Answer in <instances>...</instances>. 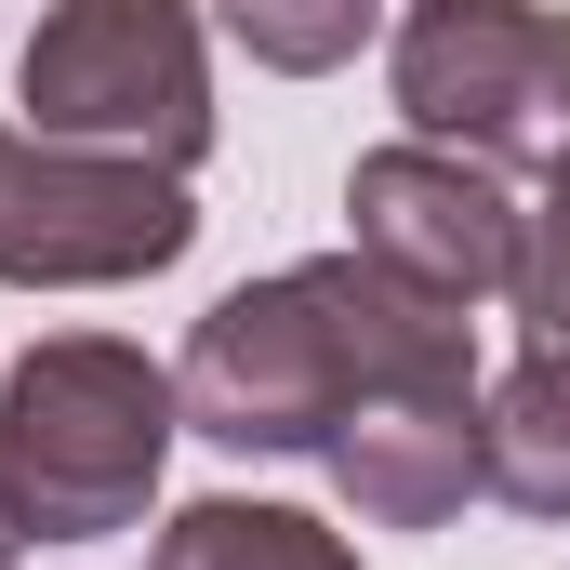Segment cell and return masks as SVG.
Returning <instances> with one entry per match:
<instances>
[{
  "mask_svg": "<svg viewBox=\"0 0 570 570\" xmlns=\"http://www.w3.org/2000/svg\"><path fill=\"white\" fill-rule=\"evenodd\" d=\"M412 372H478L464 305L399 292L372 253H318V266H279V279L226 292L199 318L173 399L226 451H332L358 399H385Z\"/></svg>",
  "mask_w": 570,
  "mask_h": 570,
  "instance_id": "cell-1",
  "label": "cell"
},
{
  "mask_svg": "<svg viewBox=\"0 0 570 570\" xmlns=\"http://www.w3.org/2000/svg\"><path fill=\"white\" fill-rule=\"evenodd\" d=\"M186 425L173 372L107 345V332H53L13 358L0 385V504L27 544H94V531H134L146 491H159V451Z\"/></svg>",
  "mask_w": 570,
  "mask_h": 570,
  "instance_id": "cell-2",
  "label": "cell"
},
{
  "mask_svg": "<svg viewBox=\"0 0 570 570\" xmlns=\"http://www.w3.org/2000/svg\"><path fill=\"white\" fill-rule=\"evenodd\" d=\"M13 94H27V134L94 146V159L186 173L213 146V80H199V13L186 0H53Z\"/></svg>",
  "mask_w": 570,
  "mask_h": 570,
  "instance_id": "cell-3",
  "label": "cell"
},
{
  "mask_svg": "<svg viewBox=\"0 0 570 570\" xmlns=\"http://www.w3.org/2000/svg\"><path fill=\"white\" fill-rule=\"evenodd\" d=\"M399 107L425 146H464L491 173H570V13L412 0L399 13Z\"/></svg>",
  "mask_w": 570,
  "mask_h": 570,
  "instance_id": "cell-4",
  "label": "cell"
},
{
  "mask_svg": "<svg viewBox=\"0 0 570 570\" xmlns=\"http://www.w3.org/2000/svg\"><path fill=\"white\" fill-rule=\"evenodd\" d=\"M199 239L186 186L159 159H94L53 134H0V279L27 292H107V279H159Z\"/></svg>",
  "mask_w": 570,
  "mask_h": 570,
  "instance_id": "cell-5",
  "label": "cell"
},
{
  "mask_svg": "<svg viewBox=\"0 0 570 570\" xmlns=\"http://www.w3.org/2000/svg\"><path fill=\"white\" fill-rule=\"evenodd\" d=\"M518 239L531 213L504 199L491 159L464 146H372L345 173V253H372L399 292L425 305H478V292H518Z\"/></svg>",
  "mask_w": 570,
  "mask_h": 570,
  "instance_id": "cell-6",
  "label": "cell"
},
{
  "mask_svg": "<svg viewBox=\"0 0 570 570\" xmlns=\"http://www.w3.org/2000/svg\"><path fill=\"white\" fill-rule=\"evenodd\" d=\"M332 478L372 531H438L464 491H491V451H478V372H412L385 399H358L332 438Z\"/></svg>",
  "mask_w": 570,
  "mask_h": 570,
  "instance_id": "cell-7",
  "label": "cell"
},
{
  "mask_svg": "<svg viewBox=\"0 0 570 570\" xmlns=\"http://www.w3.org/2000/svg\"><path fill=\"white\" fill-rule=\"evenodd\" d=\"M478 451H491V491L518 518H570V358L531 345L491 399H478Z\"/></svg>",
  "mask_w": 570,
  "mask_h": 570,
  "instance_id": "cell-8",
  "label": "cell"
},
{
  "mask_svg": "<svg viewBox=\"0 0 570 570\" xmlns=\"http://www.w3.org/2000/svg\"><path fill=\"white\" fill-rule=\"evenodd\" d=\"M159 570H358V558L292 504H186L159 531Z\"/></svg>",
  "mask_w": 570,
  "mask_h": 570,
  "instance_id": "cell-9",
  "label": "cell"
},
{
  "mask_svg": "<svg viewBox=\"0 0 570 570\" xmlns=\"http://www.w3.org/2000/svg\"><path fill=\"white\" fill-rule=\"evenodd\" d=\"M372 27H385V0H226V40H239L253 67H279V80L345 67Z\"/></svg>",
  "mask_w": 570,
  "mask_h": 570,
  "instance_id": "cell-10",
  "label": "cell"
},
{
  "mask_svg": "<svg viewBox=\"0 0 570 570\" xmlns=\"http://www.w3.org/2000/svg\"><path fill=\"white\" fill-rule=\"evenodd\" d=\"M518 318H531V345L570 358V173H544V213L518 239Z\"/></svg>",
  "mask_w": 570,
  "mask_h": 570,
  "instance_id": "cell-11",
  "label": "cell"
},
{
  "mask_svg": "<svg viewBox=\"0 0 570 570\" xmlns=\"http://www.w3.org/2000/svg\"><path fill=\"white\" fill-rule=\"evenodd\" d=\"M13 544H27V531H13V504H0V570H13Z\"/></svg>",
  "mask_w": 570,
  "mask_h": 570,
  "instance_id": "cell-12",
  "label": "cell"
}]
</instances>
